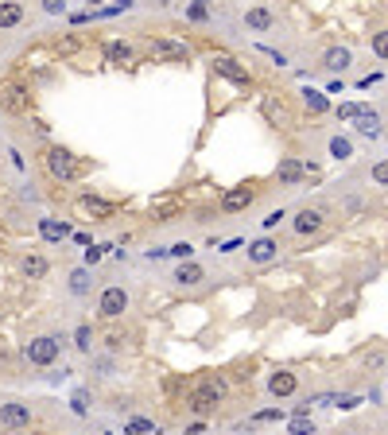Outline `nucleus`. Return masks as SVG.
Masks as SVG:
<instances>
[{
	"instance_id": "obj_1",
	"label": "nucleus",
	"mask_w": 388,
	"mask_h": 435,
	"mask_svg": "<svg viewBox=\"0 0 388 435\" xmlns=\"http://www.w3.org/2000/svg\"><path fill=\"white\" fill-rule=\"evenodd\" d=\"M229 393V381L221 373H202L198 377V385L190 389V396H186V408L194 412V416H210V412H218V404L226 401Z\"/></svg>"
},
{
	"instance_id": "obj_2",
	"label": "nucleus",
	"mask_w": 388,
	"mask_h": 435,
	"mask_svg": "<svg viewBox=\"0 0 388 435\" xmlns=\"http://www.w3.org/2000/svg\"><path fill=\"white\" fill-rule=\"evenodd\" d=\"M43 163H47V171H51L59 183H70V179L82 175V159L70 148H62V144H51V148L43 152Z\"/></svg>"
},
{
	"instance_id": "obj_3",
	"label": "nucleus",
	"mask_w": 388,
	"mask_h": 435,
	"mask_svg": "<svg viewBox=\"0 0 388 435\" xmlns=\"http://www.w3.org/2000/svg\"><path fill=\"white\" fill-rule=\"evenodd\" d=\"M0 109L4 113H12V117H24L27 109H32V90H27L24 82H0Z\"/></svg>"
},
{
	"instance_id": "obj_4",
	"label": "nucleus",
	"mask_w": 388,
	"mask_h": 435,
	"mask_svg": "<svg viewBox=\"0 0 388 435\" xmlns=\"http://www.w3.org/2000/svg\"><path fill=\"white\" fill-rule=\"evenodd\" d=\"M128 311V292L120 284H109L102 295H97V315L105 319V323H117V319H125Z\"/></svg>"
},
{
	"instance_id": "obj_5",
	"label": "nucleus",
	"mask_w": 388,
	"mask_h": 435,
	"mask_svg": "<svg viewBox=\"0 0 388 435\" xmlns=\"http://www.w3.org/2000/svg\"><path fill=\"white\" fill-rule=\"evenodd\" d=\"M59 350H62L59 338L39 335V338H32V342L24 346V358L32 361V366H55V361H59Z\"/></svg>"
},
{
	"instance_id": "obj_6",
	"label": "nucleus",
	"mask_w": 388,
	"mask_h": 435,
	"mask_svg": "<svg viewBox=\"0 0 388 435\" xmlns=\"http://www.w3.org/2000/svg\"><path fill=\"white\" fill-rule=\"evenodd\" d=\"M148 51H152L155 62H190V47L179 39H152Z\"/></svg>"
},
{
	"instance_id": "obj_7",
	"label": "nucleus",
	"mask_w": 388,
	"mask_h": 435,
	"mask_svg": "<svg viewBox=\"0 0 388 435\" xmlns=\"http://www.w3.org/2000/svg\"><path fill=\"white\" fill-rule=\"evenodd\" d=\"M256 202V187L241 183V187H229L226 194H221V214H241V210H249Z\"/></svg>"
},
{
	"instance_id": "obj_8",
	"label": "nucleus",
	"mask_w": 388,
	"mask_h": 435,
	"mask_svg": "<svg viewBox=\"0 0 388 435\" xmlns=\"http://www.w3.org/2000/svg\"><path fill=\"white\" fill-rule=\"evenodd\" d=\"M0 424L20 431V427H32V404H20V401H8L0 404Z\"/></svg>"
},
{
	"instance_id": "obj_9",
	"label": "nucleus",
	"mask_w": 388,
	"mask_h": 435,
	"mask_svg": "<svg viewBox=\"0 0 388 435\" xmlns=\"http://www.w3.org/2000/svg\"><path fill=\"white\" fill-rule=\"evenodd\" d=\"M214 74H218V78H229V82H237V86L253 82V78H249V70L241 67L233 55H214Z\"/></svg>"
},
{
	"instance_id": "obj_10",
	"label": "nucleus",
	"mask_w": 388,
	"mask_h": 435,
	"mask_svg": "<svg viewBox=\"0 0 388 435\" xmlns=\"http://www.w3.org/2000/svg\"><path fill=\"white\" fill-rule=\"evenodd\" d=\"M47 272H51V260L43 257V253H27V257H20V276H24V280H47Z\"/></svg>"
},
{
	"instance_id": "obj_11",
	"label": "nucleus",
	"mask_w": 388,
	"mask_h": 435,
	"mask_svg": "<svg viewBox=\"0 0 388 435\" xmlns=\"http://www.w3.org/2000/svg\"><path fill=\"white\" fill-rule=\"evenodd\" d=\"M78 206H82L93 222H109V218L117 214V206H113V202H105V199H97V194H82V199H78Z\"/></svg>"
},
{
	"instance_id": "obj_12",
	"label": "nucleus",
	"mask_w": 388,
	"mask_h": 435,
	"mask_svg": "<svg viewBox=\"0 0 388 435\" xmlns=\"http://www.w3.org/2000/svg\"><path fill=\"white\" fill-rule=\"evenodd\" d=\"M299 389V377L291 373V369H276V373H268V393L272 396H291Z\"/></svg>"
},
{
	"instance_id": "obj_13",
	"label": "nucleus",
	"mask_w": 388,
	"mask_h": 435,
	"mask_svg": "<svg viewBox=\"0 0 388 435\" xmlns=\"http://www.w3.org/2000/svg\"><path fill=\"white\" fill-rule=\"evenodd\" d=\"M291 229H296L299 237H311L322 229V210H299L296 222H291Z\"/></svg>"
},
{
	"instance_id": "obj_14",
	"label": "nucleus",
	"mask_w": 388,
	"mask_h": 435,
	"mask_svg": "<svg viewBox=\"0 0 388 435\" xmlns=\"http://www.w3.org/2000/svg\"><path fill=\"white\" fill-rule=\"evenodd\" d=\"M202 280H206V268L194 265V260H183V265L175 268V284H183V288H198Z\"/></svg>"
},
{
	"instance_id": "obj_15",
	"label": "nucleus",
	"mask_w": 388,
	"mask_h": 435,
	"mask_svg": "<svg viewBox=\"0 0 388 435\" xmlns=\"http://www.w3.org/2000/svg\"><path fill=\"white\" fill-rule=\"evenodd\" d=\"M105 62H109V67H125V62H132V43H125V39L105 43Z\"/></svg>"
},
{
	"instance_id": "obj_16",
	"label": "nucleus",
	"mask_w": 388,
	"mask_h": 435,
	"mask_svg": "<svg viewBox=\"0 0 388 435\" xmlns=\"http://www.w3.org/2000/svg\"><path fill=\"white\" fill-rule=\"evenodd\" d=\"M24 20V4L20 0H0V32H8Z\"/></svg>"
},
{
	"instance_id": "obj_17",
	"label": "nucleus",
	"mask_w": 388,
	"mask_h": 435,
	"mask_svg": "<svg viewBox=\"0 0 388 435\" xmlns=\"http://www.w3.org/2000/svg\"><path fill=\"white\" fill-rule=\"evenodd\" d=\"M276 249H279V245L272 241V237H256V241L249 245V260H253V265H264V260L276 257Z\"/></svg>"
},
{
	"instance_id": "obj_18",
	"label": "nucleus",
	"mask_w": 388,
	"mask_h": 435,
	"mask_svg": "<svg viewBox=\"0 0 388 435\" xmlns=\"http://www.w3.org/2000/svg\"><path fill=\"white\" fill-rule=\"evenodd\" d=\"M354 121H357V133H361V136H377L380 133V117L373 113V109H361Z\"/></svg>"
},
{
	"instance_id": "obj_19",
	"label": "nucleus",
	"mask_w": 388,
	"mask_h": 435,
	"mask_svg": "<svg viewBox=\"0 0 388 435\" xmlns=\"http://www.w3.org/2000/svg\"><path fill=\"white\" fill-rule=\"evenodd\" d=\"M322 67L326 70H346L349 67V51L346 47H330L326 55H322Z\"/></svg>"
},
{
	"instance_id": "obj_20",
	"label": "nucleus",
	"mask_w": 388,
	"mask_h": 435,
	"mask_svg": "<svg viewBox=\"0 0 388 435\" xmlns=\"http://www.w3.org/2000/svg\"><path fill=\"white\" fill-rule=\"evenodd\" d=\"M245 27H253V32H268V27H272V12L268 8H249L245 12Z\"/></svg>"
},
{
	"instance_id": "obj_21",
	"label": "nucleus",
	"mask_w": 388,
	"mask_h": 435,
	"mask_svg": "<svg viewBox=\"0 0 388 435\" xmlns=\"http://www.w3.org/2000/svg\"><path fill=\"white\" fill-rule=\"evenodd\" d=\"M39 234L47 237V241H62V237H67L70 229H67V226H59V222H51V218H43V222H39Z\"/></svg>"
},
{
	"instance_id": "obj_22",
	"label": "nucleus",
	"mask_w": 388,
	"mask_h": 435,
	"mask_svg": "<svg viewBox=\"0 0 388 435\" xmlns=\"http://www.w3.org/2000/svg\"><path fill=\"white\" fill-rule=\"evenodd\" d=\"M74 346H78V350H82V354H93V326H78V330H74Z\"/></svg>"
},
{
	"instance_id": "obj_23",
	"label": "nucleus",
	"mask_w": 388,
	"mask_h": 435,
	"mask_svg": "<svg viewBox=\"0 0 388 435\" xmlns=\"http://www.w3.org/2000/svg\"><path fill=\"white\" fill-rule=\"evenodd\" d=\"M102 342L109 346V350H125V342H128V330H120V326H113V330H105V335H102Z\"/></svg>"
},
{
	"instance_id": "obj_24",
	"label": "nucleus",
	"mask_w": 388,
	"mask_h": 435,
	"mask_svg": "<svg viewBox=\"0 0 388 435\" xmlns=\"http://www.w3.org/2000/svg\"><path fill=\"white\" fill-rule=\"evenodd\" d=\"M279 179H284V183H299V179H303V168H299L296 159H284V163H279Z\"/></svg>"
},
{
	"instance_id": "obj_25",
	"label": "nucleus",
	"mask_w": 388,
	"mask_h": 435,
	"mask_svg": "<svg viewBox=\"0 0 388 435\" xmlns=\"http://www.w3.org/2000/svg\"><path fill=\"white\" fill-rule=\"evenodd\" d=\"M330 156H334V159H349V156H354V144H349L346 136H334V140H330Z\"/></svg>"
},
{
	"instance_id": "obj_26",
	"label": "nucleus",
	"mask_w": 388,
	"mask_h": 435,
	"mask_svg": "<svg viewBox=\"0 0 388 435\" xmlns=\"http://www.w3.org/2000/svg\"><path fill=\"white\" fill-rule=\"evenodd\" d=\"M291 435H314V420L311 416H296L291 420Z\"/></svg>"
},
{
	"instance_id": "obj_27",
	"label": "nucleus",
	"mask_w": 388,
	"mask_h": 435,
	"mask_svg": "<svg viewBox=\"0 0 388 435\" xmlns=\"http://www.w3.org/2000/svg\"><path fill=\"white\" fill-rule=\"evenodd\" d=\"M373 51L377 59H388V32H373Z\"/></svg>"
},
{
	"instance_id": "obj_28",
	"label": "nucleus",
	"mask_w": 388,
	"mask_h": 435,
	"mask_svg": "<svg viewBox=\"0 0 388 435\" xmlns=\"http://www.w3.org/2000/svg\"><path fill=\"white\" fill-rule=\"evenodd\" d=\"M361 109H365V105H357V101H346V105H338V121H354Z\"/></svg>"
},
{
	"instance_id": "obj_29",
	"label": "nucleus",
	"mask_w": 388,
	"mask_h": 435,
	"mask_svg": "<svg viewBox=\"0 0 388 435\" xmlns=\"http://www.w3.org/2000/svg\"><path fill=\"white\" fill-rule=\"evenodd\" d=\"M307 105H311V113H326V98H322V93H314V90H307Z\"/></svg>"
},
{
	"instance_id": "obj_30",
	"label": "nucleus",
	"mask_w": 388,
	"mask_h": 435,
	"mask_svg": "<svg viewBox=\"0 0 388 435\" xmlns=\"http://www.w3.org/2000/svg\"><path fill=\"white\" fill-rule=\"evenodd\" d=\"M373 183H380V187H388V159H380L377 168H373Z\"/></svg>"
},
{
	"instance_id": "obj_31",
	"label": "nucleus",
	"mask_w": 388,
	"mask_h": 435,
	"mask_svg": "<svg viewBox=\"0 0 388 435\" xmlns=\"http://www.w3.org/2000/svg\"><path fill=\"white\" fill-rule=\"evenodd\" d=\"M272 420H284V412H279V408H268V412H256V416H253V424H272Z\"/></svg>"
},
{
	"instance_id": "obj_32",
	"label": "nucleus",
	"mask_w": 388,
	"mask_h": 435,
	"mask_svg": "<svg viewBox=\"0 0 388 435\" xmlns=\"http://www.w3.org/2000/svg\"><path fill=\"white\" fill-rule=\"evenodd\" d=\"M125 431H128V435H144V431H152V424H148V420H132Z\"/></svg>"
},
{
	"instance_id": "obj_33",
	"label": "nucleus",
	"mask_w": 388,
	"mask_h": 435,
	"mask_svg": "<svg viewBox=\"0 0 388 435\" xmlns=\"http://www.w3.org/2000/svg\"><path fill=\"white\" fill-rule=\"evenodd\" d=\"M43 12L59 16V12H67V0H43Z\"/></svg>"
},
{
	"instance_id": "obj_34",
	"label": "nucleus",
	"mask_w": 388,
	"mask_h": 435,
	"mask_svg": "<svg viewBox=\"0 0 388 435\" xmlns=\"http://www.w3.org/2000/svg\"><path fill=\"white\" fill-rule=\"evenodd\" d=\"M70 288H74V292L82 295L85 288H90V280H85V272H74V276H70Z\"/></svg>"
},
{
	"instance_id": "obj_35",
	"label": "nucleus",
	"mask_w": 388,
	"mask_h": 435,
	"mask_svg": "<svg viewBox=\"0 0 388 435\" xmlns=\"http://www.w3.org/2000/svg\"><path fill=\"white\" fill-rule=\"evenodd\" d=\"M167 253H171V257H179V260H186V257H190L194 249H190V245H186V241H179V245H171Z\"/></svg>"
},
{
	"instance_id": "obj_36",
	"label": "nucleus",
	"mask_w": 388,
	"mask_h": 435,
	"mask_svg": "<svg viewBox=\"0 0 388 435\" xmlns=\"http://www.w3.org/2000/svg\"><path fill=\"white\" fill-rule=\"evenodd\" d=\"M279 218H284V210H272V214L264 218V229H272V226H276V222H279Z\"/></svg>"
},
{
	"instance_id": "obj_37",
	"label": "nucleus",
	"mask_w": 388,
	"mask_h": 435,
	"mask_svg": "<svg viewBox=\"0 0 388 435\" xmlns=\"http://www.w3.org/2000/svg\"><path fill=\"white\" fill-rule=\"evenodd\" d=\"M85 260H90V265H97V260H102V249H97V245H93V249H85Z\"/></svg>"
},
{
	"instance_id": "obj_38",
	"label": "nucleus",
	"mask_w": 388,
	"mask_h": 435,
	"mask_svg": "<svg viewBox=\"0 0 388 435\" xmlns=\"http://www.w3.org/2000/svg\"><path fill=\"white\" fill-rule=\"evenodd\" d=\"M85 401H90L85 393H74V412H85Z\"/></svg>"
},
{
	"instance_id": "obj_39",
	"label": "nucleus",
	"mask_w": 388,
	"mask_h": 435,
	"mask_svg": "<svg viewBox=\"0 0 388 435\" xmlns=\"http://www.w3.org/2000/svg\"><path fill=\"white\" fill-rule=\"evenodd\" d=\"M0 369H4V354H0Z\"/></svg>"
},
{
	"instance_id": "obj_40",
	"label": "nucleus",
	"mask_w": 388,
	"mask_h": 435,
	"mask_svg": "<svg viewBox=\"0 0 388 435\" xmlns=\"http://www.w3.org/2000/svg\"><path fill=\"white\" fill-rule=\"evenodd\" d=\"M90 4H102V0H90Z\"/></svg>"
},
{
	"instance_id": "obj_41",
	"label": "nucleus",
	"mask_w": 388,
	"mask_h": 435,
	"mask_svg": "<svg viewBox=\"0 0 388 435\" xmlns=\"http://www.w3.org/2000/svg\"><path fill=\"white\" fill-rule=\"evenodd\" d=\"M105 435H109V431H105Z\"/></svg>"
}]
</instances>
